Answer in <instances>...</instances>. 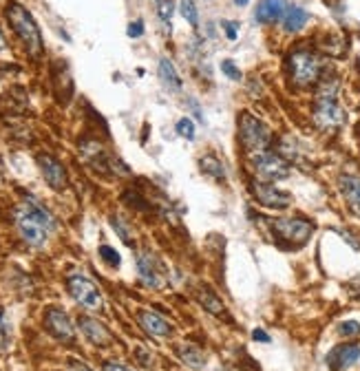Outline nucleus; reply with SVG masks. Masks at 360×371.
I'll list each match as a JSON object with an SVG mask.
<instances>
[{
	"label": "nucleus",
	"instance_id": "nucleus-1",
	"mask_svg": "<svg viewBox=\"0 0 360 371\" xmlns=\"http://www.w3.org/2000/svg\"><path fill=\"white\" fill-rule=\"evenodd\" d=\"M16 228L27 246L42 248L49 234L56 230V219L33 197H27L16 210Z\"/></svg>",
	"mask_w": 360,
	"mask_h": 371
},
{
	"label": "nucleus",
	"instance_id": "nucleus-2",
	"mask_svg": "<svg viewBox=\"0 0 360 371\" xmlns=\"http://www.w3.org/2000/svg\"><path fill=\"white\" fill-rule=\"evenodd\" d=\"M5 16H7L11 29L16 31V35L25 42L27 51L31 55L42 53V33H40L38 25H35L33 16L18 3H9L5 7Z\"/></svg>",
	"mask_w": 360,
	"mask_h": 371
},
{
	"label": "nucleus",
	"instance_id": "nucleus-3",
	"mask_svg": "<svg viewBox=\"0 0 360 371\" xmlns=\"http://www.w3.org/2000/svg\"><path fill=\"white\" fill-rule=\"evenodd\" d=\"M287 69L296 86H312L320 80L323 62L320 58L310 49H296L290 58H287Z\"/></svg>",
	"mask_w": 360,
	"mask_h": 371
},
{
	"label": "nucleus",
	"instance_id": "nucleus-4",
	"mask_svg": "<svg viewBox=\"0 0 360 371\" xmlns=\"http://www.w3.org/2000/svg\"><path fill=\"white\" fill-rule=\"evenodd\" d=\"M239 139L248 153L257 155L267 151L269 142H272V133L269 128L252 113H241L239 115Z\"/></svg>",
	"mask_w": 360,
	"mask_h": 371
},
{
	"label": "nucleus",
	"instance_id": "nucleus-5",
	"mask_svg": "<svg viewBox=\"0 0 360 371\" xmlns=\"http://www.w3.org/2000/svg\"><path fill=\"white\" fill-rule=\"evenodd\" d=\"M66 287H69V294L74 296V301L84 309L88 312L102 309V294L91 278H86L84 274H71L66 278Z\"/></svg>",
	"mask_w": 360,
	"mask_h": 371
},
{
	"label": "nucleus",
	"instance_id": "nucleus-6",
	"mask_svg": "<svg viewBox=\"0 0 360 371\" xmlns=\"http://www.w3.org/2000/svg\"><path fill=\"white\" fill-rule=\"evenodd\" d=\"M252 171L261 181H279L290 177V164L274 153H257L252 157Z\"/></svg>",
	"mask_w": 360,
	"mask_h": 371
},
{
	"label": "nucleus",
	"instance_id": "nucleus-7",
	"mask_svg": "<svg viewBox=\"0 0 360 371\" xmlns=\"http://www.w3.org/2000/svg\"><path fill=\"white\" fill-rule=\"evenodd\" d=\"M312 115L320 131H336L345 124V110L340 108L336 98H316Z\"/></svg>",
	"mask_w": 360,
	"mask_h": 371
},
{
	"label": "nucleus",
	"instance_id": "nucleus-8",
	"mask_svg": "<svg viewBox=\"0 0 360 371\" xmlns=\"http://www.w3.org/2000/svg\"><path fill=\"white\" fill-rule=\"evenodd\" d=\"M272 230L279 239L290 241V244H305L312 236L314 226L305 219H274Z\"/></svg>",
	"mask_w": 360,
	"mask_h": 371
},
{
	"label": "nucleus",
	"instance_id": "nucleus-9",
	"mask_svg": "<svg viewBox=\"0 0 360 371\" xmlns=\"http://www.w3.org/2000/svg\"><path fill=\"white\" fill-rule=\"evenodd\" d=\"M252 195L255 199L265 208H272V210H285L287 206L292 203V195L279 190L277 186H272L269 181H252Z\"/></svg>",
	"mask_w": 360,
	"mask_h": 371
},
{
	"label": "nucleus",
	"instance_id": "nucleus-10",
	"mask_svg": "<svg viewBox=\"0 0 360 371\" xmlns=\"http://www.w3.org/2000/svg\"><path fill=\"white\" fill-rule=\"evenodd\" d=\"M137 272H139V281L151 287V290H159L161 285H164V270H161V263H159V258L149 252V250H144L137 254Z\"/></svg>",
	"mask_w": 360,
	"mask_h": 371
},
{
	"label": "nucleus",
	"instance_id": "nucleus-11",
	"mask_svg": "<svg viewBox=\"0 0 360 371\" xmlns=\"http://www.w3.org/2000/svg\"><path fill=\"white\" fill-rule=\"evenodd\" d=\"M45 327L51 336L60 343H74V338H76V327H74V323H71L69 314L58 309V307H51L45 314Z\"/></svg>",
	"mask_w": 360,
	"mask_h": 371
},
{
	"label": "nucleus",
	"instance_id": "nucleus-12",
	"mask_svg": "<svg viewBox=\"0 0 360 371\" xmlns=\"http://www.w3.org/2000/svg\"><path fill=\"white\" fill-rule=\"evenodd\" d=\"M38 166H40V173L45 177V181L51 186L53 190H64L66 183H69V177H66V171L64 166L51 155H40L38 157Z\"/></svg>",
	"mask_w": 360,
	"mask_h": 371
},
{
	"label": "nucleus",
	"instance_id": "nucleus-13",
	"mask_svg": "<svg viewBox=\"0 0 360 371\" xmlns=\"http://www.w3.org/2000/svg\"><path fill=\"white\" fill-rule=\"evenodd\" d=\"M137 321H139L141 329L146 333H151V336H155V338H168L173 333V325L164 316H159L157 312H153V309L137 312Z\"/></svg>",
	"mask_w": 360,
	"mask_h": 371
},
{
	"label": "nucleus",
	"instance_id": "nucleus-14",
	"mask_svg": "<svg viewBox=\"0 0 360 371\" xmlns=\"http://www.w3.org/2000/svg\"><path fill=\"white\" fill-rule=\"evenodd\" d=\"M78 325H80V329L84 333V338L91 343V345H95V347H109L113 343V333L106 329L100 321L82 316L78 321Z\"/></svg>",
	"mask_w": 360,
	"mask_h": 371
},
{
	"label": "nucleus",
	"instance_id": "nucleus-15",
	"mask_svg": "<svg viewBox=\"0 0 360 371\" xmlns=\"http://www.w3.org/2000/svg\"><path fill=\"white\" fill-rule=\"evenodd\" d=\"M360 358V347L358 345H338L327 354V367L332 371H343L356 365Z\"/></svg>",
	"mask_w": 360,
	"mask_h": 371
},
{
	"label": "nucleus",
	"instance_id": "nucleus-16",
	"mask_svg": "<svg viewBox=\"0 0 360 371\" xmlns=\"http://www.w3.org/2000/svg\"><path fill=\"white\" fill-rule=\"evenodd\" d=\"M285 9H287L285 0H261L255 9V21L261 25H274L283 21Z\"/></svg>",
	"mask_w": 360,
	"mask_h": 371
},
{
	"label": "nucleus",
	"instance_id": "nucleus-17",
	"mask_svg": "<svg viewBox=\"0 0 360 371\" xmlns=\"http://www.w3.org/2000/svg\"><path fill=\"white\" fill-rule=\"evenodd\" d=\"M338 188H340V195L345 197L347 206L356 215H360V177L358 175H340Z\"/></svg>",
	"mask_w": 360,
	"mask_h": 371
},
{
	"label": "nucleus",
	"instance_id": "nucleus-18",
	"mask_svg": "<svg viewBox=\"0 0 360 371\" xmlns=\"http://www.w3.org/2000/svg\"><path fill=\"white\" fill-rule=\"evenodd\" d=\"M177 356H179V360H182L186 367H190L194 371H202L206 367V360H208L204 351L197 347V345H190V343L179 345L177 347Z\"/></svg>",
	"mask_w": 360,
	"mask_h": 371
},
{
	"label": "nucleus",
	"instance_id": "nucleus-19",
	"mask_svg": "<svg viewBox=\"0 0 360 371\" xmlns=\"http://www.w3.org/2000/svg\"><path fill=\"white\" fill-rule=\"evenodd\" d=\"M308 21H310V13L305 11L303 7H287L281 23H283V29L285 31L296 33V31H301L305 25H308Z\"/></svg>",
	"mask_w": 360,
	"mask_h": 371
},
{
	"label": "nucleus",
	"instance_id": "nucleus-20",
	"mask_svg": "<svg viewBox=\"0 0 360 371\" xmlns=\"http://www.w3.org/2000/svg\"><path fill=\"white\" fill-rule=\"evenodd\" d=\"M157 71H159L161 82H164V86H166L168 91H179V89H182V78H179V73H177L175 64H173L168 58H161V60H159Z\"/></svg>",
	"mask_w": 360,
	"mask_h": 371
},
{
	"label": "nucleus",
	"instance_id": "nucleus-21",
	"mask_svg": "<svg viewBox=\"0 0 360 371\" xmlns=\"http://www.w3.org/2000/svg\"><path fill=\"white\" fill-rule=\"evenodd\" d=\"M197 301H199L210 314H214V316H223V314H226V305L210 290H199V292H197Z\"/></svg>",
	"mask_w": 360,
	"mask_h": 371
},
{
	"label": "nucleus",
	"instance_id": "nucleus-22",
	"mask_svg": "<svg viewBox=\"0 0 360 371\" xmlns=\"http://www.w3.org/2000/svg\"><path fill=\"white\" fill-rule=\"evenodd\" d=\"M202 171L206 175H210L212 179H217V181H223L226 179V169H223V164L214 157V155H206L202 159Z\"/></svg>",
	"mask_w": 360,
	"mask_h": 371
},
{
	"label": "nucleus",
	"instance_id": "nucleus-23",
	"mask_svg": "<svg viewBox=\"0 0 360 371\" xmlns=\"http://www.w3.org/2000/svg\"><path fill=\"white\" fill-rule=\"evenodd\" d=\"M173 13H175V3H173V0H159V3H157V16H159V21L164 23L166 31L173 29Z\"/></svg>",
	"mask_w": 360,
	"mask_h": 371
},
{
	"label": "nucleus",
	"instance_id": "nucleus-24",
	"mask_svg": "<svg viewBox=\"0 0 360 371\" xmlns=\"http://www.w3.org/2000/svg\"><path fill=\"white\" fill-rule=\"evenodd\" d=\"M111 226H113V230L120 234V239L124 241L126 246H133V230L122 217H111Z\"/></svg>",
	"mask_w": 360,
	"mask_h": 371
},
{
	"label": "nucleus",
	"instance_id": "nucleus-25",
	"mask_svg": "<svg viewBox=\"0 0 360 371\" xmlns=\"http://www.w3.org/2000/svg\"><path fill=\"white\" fill-rule=\"evenodd\" d=\"M179 11H182V16L186 18L192 29L199 27V13H197V7L192 0H179Z\"/></svg>",
	"mask_w": 360,
	"mask_h": 371
},
{
	"label": "nucleus",
	"instance_id": "nucleus-26",
	"mask_svg": "<svg viewBox=\"0 0 360 371\" xmlns=\"http://www.w3.org/2000/svg\"><path fill=\"white\" fill-rule=\"evenodd\" d=\"M100 256H102V261L111 268H120V263H122L117 250H113L111 246H100Z\"/></svg>",
	"mask_w": 360,
	"mask_h": 371
},
{
	"label": "nucleus",
	"instance_id": "nucleus-27",
	"mask_svg": "<svg viewBox=\"0 0 360 371\" xmlns=\"http://www.w3.org/2000/svg\"><path fill=\"white\" fill-rule=\"evenodd\" d=\"M11 343V331H9V323L5 319V314L0 312V351H5Z\"/></svg>",
	"mask_w": 360,
	"mask_h": 371
},
{
	"label": "nucleus",
	"instance_id": "nucleus-28",
	"mask_svg": "<svg viewBox=\"0 0 360 371\" xmlns=\"http://www.w3.org/2000/svg\"><path fill=\"white\" fill-rule=\"evenodd\" d=\"M177 133L184 139H194V124L188 118H182L177 122Z\"/></svg>",
	"mask_w": 360,
	"mask_h": 371
},
{
	"label": "nucleus",
	"instance_id": "nucleus-29",
	"mask_svg": "<svg viewBox=\"0 0 360 371\" xmlns=\"http://www.w3.org/2000/svg\"><path fill=\"white\" fill-rule=\"evenodd\" d=\"M338 333H340V336H358V333H360V323H358V321H345V323H340Z\"/></svg>",
	"mask_w": 360,
	"mask_h": 371
},
{
	"label": "nucleus",
	"instance_id": "nucleus-30",
	"mask_svg": "<svg viewBox=\"0 0 360 371\" xmlns=\"http://www.w3.org/2000/svg\"><path fill=\"white\" fill-rule=\"evenodd\" d=\"M221 71H223V76H228L230 80H235V82L241 80V71L237 69V64L232 62V60H223L221 62Z\"/></svg>",
	"mask_w": 360,
	"mask_h": 371
},
{
	"label": "nucleus",
	"instance_id": "nucleus-31",
	"mask_svg": "<svg viewBox=\"0 0 360 371\" xmlns=\"http://www.w3.org/2000/svg\"><path fill=\"white\" fill-rule=\"evenodd\" d=\"M126 33H129V38H139V35L144 33V23L141 21H133L129 25V29H126Z\"/></svg>",
	"mask_w": 360,
	"mask_h": 371
},
{
	"label": "nucleus",
	"instance_id": "nucleus-32",
	"mask_svg": "<svg viewBox=\"0 0 360 371\" xmlns=\"http://www.w3.org/2000/svg\"><path fill=\"white\" fill-rule=\"evenodd\" d=\"M221 27H223V31H226V35H228V40H237V23H232V21H223L221 23Z\"/></svg>",
	"mask_w": 360,
	"mask_h": 371
},
{
	"label": "nucleus",
	"instance_id": "nucleus-33",
	"mask_svg": "<svg viewBox=\"0 0 360 371\" xmlns=\"http://www.w3.org/2000/svg\"><path fill=\"white\" fill-rule=\"evenodd\" d=\"M188 106L192 108V113H194V118H197V122H206V118H204V110H202V106L197 104V100H188Z\"/></svg>",
	"mask_w": 360,
	"mask_h": 371
},
{
	"label": "nucleus",
	"instance_id": "nucleus-34",
	"mask_svg": "<svg viewBox=\"0 0 360 371\" xmlns=\"http://www.w3.org/2000/svg\"><path fill=\"white\" fill-rule=\"evenodd\" d=\"M104 371H135V369L126 367V365H122V363H113V360H109V363L104 365Z\"/></svg>",
	"mask_w": 360,
	"mask_h": 371
},
{
	"label": "nucleus",
	"instance_id": "nucleus-35",
	"mask_svg": "<svg viewBox=\"0 0 360 371\" xmlns=\"http://www.w3.org/2000/svg\"><path fill=\"white\" fill-rule=\"evenodd\" d=\"M252 338L261 341V343H269V336H267V333H265L263 329H255V331H252Z\"/></svg>",
	"mask_w": 360,
	"mask_h": 371
},
{
	"label": "nucleus",
	"instance_id": "nucleus-36",
	"mask_svg": "<svg viewBox=\"0 0 360 371\" xmlns=\"http://www.w3.org/2000/svg\"><path fill=\"white\" fill-rule=\"evenodd\" d=\"M7 49V40H5V35H3V29H0V51H5Z\"/></svg>",
	"mask_w": 360,
	"mask_h": 371
},
{
	"label": "nucleus",
	"instance_id": "nucleus-37",
	"mask_svg": "<svg viewBox=\"0 0 360 371\" xmlns=\"http://www.w3.org/2000/svg\"><path fill=\"white\" fill-rule=\"evenodd\" d=\"M66 371H91V369H86L84 365H74V367H69Z\"/></svg>",
	"mask_w": 360,
	"mask_h": 371
},
{
	"label": "nucleus",
	"instance_id": "nucleus-38",
	"mask_svg": "<svg viewBox=\"0 0 360 371\" xmlns=\"http://www.w3.org/2000/svg\"><path fill=\"white\" fill-rule=\"evenodd\" d=\"M232 3H235L237 7H245V5L250 3V0H232Z\"/></svg>",
	"mask_w": 360,
	"mask_h": 371
},
{
	"label": "nucleus",
	"instance_id": "nucleus-39",
	"mask_svg": "<svg viewBox=\"0 0 360 371\" xmlns=\"http://www.w3.org/2000/svg\"><path fill=\"white\" fill-rule=\"evenodd\" d=\"M157 3H159V0H157Z\"/></svg>",
	"mask_w": 360,
	"mask_h": 371
}]
</instances>
